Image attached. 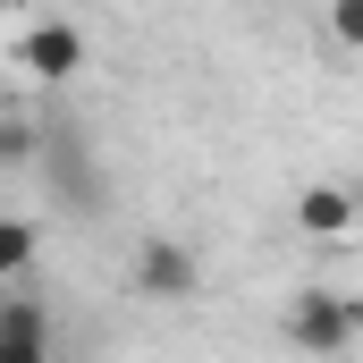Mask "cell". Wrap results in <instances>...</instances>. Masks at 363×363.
Here are the masks:
<instances>
[{
  "instance_id": "obj_6",
  "label": "cell",
  "mask_w": 363,
  "mask_h": 363,
  "mask_svg": "<svg viewBox=\"0 0 363 363\" xmlns=\"http://www.w3.org/2000/svg\"><path fill=\"white\" fill-rule=\"evenodd\" d=\"M34 271V220H0V279Z\"/></svg>"
},
{
  "instance_id": "obj_4",
  "label": "cell",
  "mask_w": 363,
  "mask_h": 363,
  "mask_svg": "<svg viewBox=\"0 0 363 363\" xmlns=\"http://www.w3.org/2000/svg\"><path fill=\"white\" fill-rule=\"evenodd\" d=\"M0 363H51V313L34 296H0Z\"/></svg>"
},
{
  "instance_id": "obj_2",
  "label": "cell",
  "mask_w": 363,
  "mask_h": 363,
  "mask_svg": "<svg viewBox=\"0 0 363 363\" xmlns=\"http://www.w3.org/2000/svg\"><path fill=\"white\" fill-rule=\"evenodd\" d=\"M127 279H135V296H152V304H186V296H203V254H194L186 237H144L135 262H127Z\"/></svg>"
},
{
  "instance_id": "obj_7",
  "label": "cell",
  "mask_w": 363,
  "mask_h": 363,
  "mask_svg": "<svg viewBox=\"0 0 363 363\" xmlns=\"http://www.w3.org/2000/svg\"><path fill=\"white\" fill-rule=\"evenodd\" d=\"M43 152V127H26V118H0V161L17 169V161H34Z\"/></svg>"
},
{
  "instance_id": "obj_8",
  "label": "cell",
  "mask_w": 363,
  "mask_h": 363,
  "mask_svg": "<svg viewBox=\"0 0 363 363\" xmlns=\"http://www.w3.org/2000/svg\"><path fill=\"white\" fill-rule=\"evenodd\" d=\"M330 43L338 51H363V0H338L330 9Z\"/></svg>"
},
{
  "instance_id": "obj_5",
  "label": "cell",
  "mask_w": 363,
  "mask_h": 363,
  "mask_svg": "<svg viewBox=\"0 0 363 363\" xmlns=\"http://www.w3.org/2000/svg\"><path fill=\"white\" fill-rule=\"evenodd\" d=\"M296 228L304 237H347L355 228V194L347 186H304L296 194Z\"/></svg>"
},
{
  "instance_id": "obj_3",
  "label": "cell",
  "mask_w": 363,
  "mask_h": 363,
  "mask_svg": "<svg viewBox=\"0 0 363 363\" xmlns=\"http://www.w3.org/2000/svg\"><path fill=\"white\" fill-rule=\"evenodd\" d=\"M17 68L43 77V85H68V77L85 68V26H68V17H34V26L17 34Z\"/></svg>"
},
{
  "instance_id": "obj_1",
  "label": "cell",
  "mask_w": 363,
  "mask_h": 363,
  "mask_svg": "<svg viewBox=\"0 0 363 363\" xmlns=\"http://www.w3.org/2000/svg\"><path fill=\"white\" fill-rule=\"evenodd\" d=\"M355 330H363V304L338 296V287H304V296L287 304V347H296V355H347Z\"/></svg>"
}]
</instances>
